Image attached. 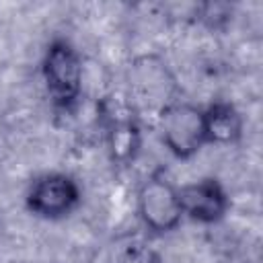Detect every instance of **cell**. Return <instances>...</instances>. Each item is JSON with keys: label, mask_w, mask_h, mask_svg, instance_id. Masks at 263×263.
<instances>
[{"label": "cell", "mask_w": 263, "mask_h": 263, "mask_svg": "<svg viewBox=\"0 0 263 263\" xmlns=\"http://www.w3.org/2000/svg\"><path fill=\"white\" fill-rule=\"evenodd\" d=\"M156 125L168 152L181 160L191 158L203 144H208L203 111L191 103L175 101L166 105L158 113Z\"/></svg>", "instance_id": "1"}, {"label": "cell", "mask_w": 263, "mask_h": 263, "mask_svg": "<svg viewBox=\"0 0 263 263\" xmlns=\"http://www.w3.org/2000/svg\"><path fill=\"white\" fill-rule=\"evenodd\" d=\"M43 80L49 99L60 109H70L82 92V60L64 39H55L43 58Z\"/></svg>", "instance_id": "2"}, {"label": "cell", "mask_w": 263, "mask_h": 263, "mask_svg": "<svg viewBox=\"0 0 263 263\" xmlns=\"http://www.w3.org/2000/svg\"><path fill=\"white\" fill-rule=\"evenodd\" d=\"M138 214L152 232H171L183 218L179 189L162 175L148 177L138 189Z\"/></svg>", "instance_id": "3"}, {"label": "cell", "mask_w": 263, "mask_h": 263, "mask_svg": "<svg viewBox=\"0 0 263 263\" xmlns=\"http://www.w3.org/2000/svg\"><path fill=\"white\" fill-rule=\"evenodd\" d=\"M80 199L76 181L62 173H47L37 177L27 191V205L33 214L43 218H62L70 214Z\"/></svg>", "instance_id": "4"}, {"label": "cell", "mask_w": 263, "mask_h": 263, "mask_svg": "<svg viewBox=\"0 0 263 263\" xmlns=\"http://www.w3.org/2000/svg\"><path fill=\"white\" fill-rule=\"evenodd\" d=\"M173 84V78L168 74V70L162 66V62H158L156 58H142L134 64L132 68V78H129V105L132 109H140L146 107L158 113L175 103L173 99H168V88Z\"/></svg>", "instance_id": "5"}, {"label": "cell", "mask_w": 263, "mask_h": 263, "mask_svg": "<svg viewBox=\"0 0 263 263\" xmlns=\"http://www.w3.org/2000/svg\"><path fill=\"white\" fill-rule=\"evenodd\" d=\"M179 199H181L183 216H189L191 220L203 224H214L222 220L230 205L224 187L216 179H201L181 187Z\"/></svg>", "instance_id": "6"}, {"label": "cell", "mask_w": 263, "mask_h": 263, "mask_svg": "<svg viewBox=\"0 0 263 263\" xmlns=\"http://www.w3.org/2000/svg\"><path fill=\"white\" fill-rule=\"evenodd\" d=\"M205 140L212 144H234L242 136V117L230 103H214L203 111Z\"/></svg>", "instance_id": "7"}, {"label": "cell", "mask_w": 263, "mask_h": 263, "mask_svg": "<svg viewBox=\"0 0 263 263\" xmlns=\"http://www.w3.org/2000/svg\"><path fill=\"white\" fill-rule=\"evenodd\" d=\"M140 144H142V132L132 115L111 121L107 132V148L115 162L129 164L136 158Z\"/></svg>", "instance_id": "8"}, {"label": "cell", "mask_w": 263, "mask_h": 263, "mask_svg": "<svg viewBox=\"0 0 263 263\" xmlns=\"http://www.w3.org/2000/svg\"><path fill=\"white\" fill-rule=\"evenodd\" d=\"M109 263H158V253L142 234H123L111 245Z\"/></svg>", "instance_id": "9"}]
</instances>
